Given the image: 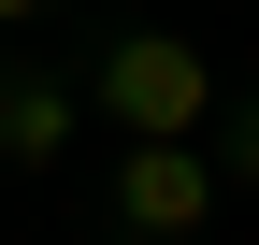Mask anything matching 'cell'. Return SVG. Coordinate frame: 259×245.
Instances as JSON below:
<instances>
[{
	"instance_id": "1",
	"label": "cell",
	"mask_w": 259,
	"mask_h": 245,
	"mask_svg": "<svg viewBox=\"0 0 259 245\" xmlns=\"http://www.w3.org/2000/svg\"><path fill=\"white\" fill-rule=\"evenodd\" d=\"M87 101H101L130 144H202L216 130V58L187 44V29H115L101 72H87Z\"/></svg>"
},
{
	"instance_id": "2",
	"label": "cell",
	"mask_w": 259,
	"mask_h": 245,
	"mask_svg": "<svg viewBox=\"0 0 259 245\" xmlns=\"http://www.w3.org/2000/svg\"><path fill=\"white\" fill-rule=\"evenodd\" d=\"M216 202H231L216 144H130V159H115V231H144V245L216 231Z\"/></svg>"
},
{
	"instance_id": "3",
	"label": "cell",
	"mask_w": 259,
	"mask_h": 245,
	"mask_svg": "<svg viewBox=\"0 0 259 245\" xmlns=\"http://www.w3.org/2000/svg\"><path fill=\"white\" fill-rule=\"evenodd\" d=\"M58 144H72V101L58 87H15L0 101V159H58Z\"/></svg>"
},
{
	"instance_id": "4",
	"label": "cell",
	"mask_w": 259,
	"mask_h": 245,
	"mask_svg": "<svg viewBox=\"0 0 259 245\" xmlns=\"http://www.w3.org/2000/svg\"><path fill=\"white\" fill-rule=\"evenodd\" d=\"M202 144H216V173H231V188H259V101H216Z\"/></svg>"
},
{
	"instance_id": "5",
	"label": "cell",
	"mask_w": 259,
	"mask_h": 245,
	"mask_svg": "<svg viewBox=\"0 0 259 245\" xmlns=\"http://www.w3.org/2000/svg\"><path fill=\"white\" fill-rule=\"evenodd\" d=\"M15 15H44V0H0V29H15Z\"/></svg>"
}]
</instances>
